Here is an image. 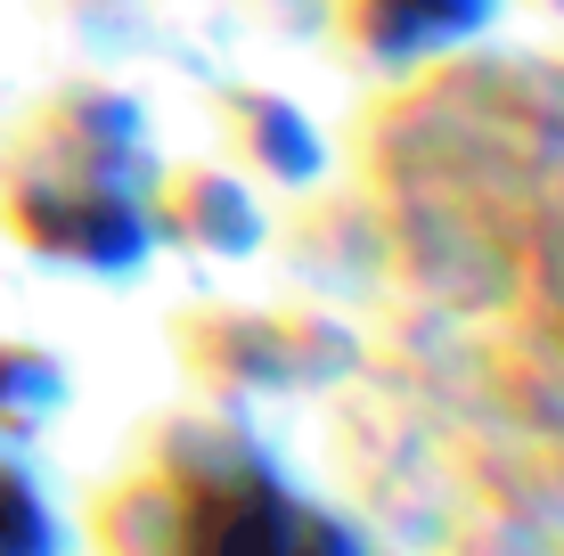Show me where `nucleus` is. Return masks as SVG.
Returning <instances> with one entry per match:
<instances>
[{
  "label": "nucleus",
  "mask_w": 564,
  "mask_h": 556,
  "mask_svg": "<svg viewBox=\"0 0 564 556\" xmlns=\"http://www.w3.org/2000/svg\"><path fill=\"white\" fill-rule=\"evenodd\" d=\"M164 238L205 246V254H246L262 238V205L221 164H164L155 172V246Z\"/></svg>",
  "instance_id": "obj_4"
},
{
  "label": "nucleus",
  "mask_w": 564,
  "mask_h": 556,
  "mask_svg": "<svg viewBox=\"0 0 564 556\" xmlns=\"http://www.w3.org/2000/svg\"><path fill=\"white\" fill-rule=\"evenodd\" d=\"M499 0H327V33L360 66H417V57L491 25Z\"/></svg>",
  "instance_id": "obj_3"
},
{
  "label": "nucleus",
  "mask_w": 564,
  "mask_h": 556,
  "mask_svg": "<svg viewBox=\"0 0 564 556\" xmlns=\"http://www.w3.org/2000/svg\"><path fill=\"white\" fill-rule=\"evenodd\" d=\"M213 131L229 140V156H238L246 172H262V181H279V188H295L319 172V131L303 123V107L295 99H279V90H254V83H229V90H213Z\"/></svg>",
  "instance_id": "obj_5"
},
{
  "label": "nucleus",
  "mask_w": 564,
  "mask_h": 556,
  "mask_svg": "<svg viewBox=\"0 0 564 556\" xmlns=\"http://www.w3.org/2000/svg\"><path fill=\"white\" fill-rule=\"evenodd\" d=\"M50 508L33 500V483L0 458V556H50Z\"/></svg>",
  "instance_id": "obj_6"
},
{
  "label": "nucleus",
  "mask_w": 564,
  "mask_h": 556,
  "mask_svg": "<svg viewBox=\"0 0 564 556\" xmlns=\"http://www.w3.org/2000/svg\"><path fill=\"white\" fill-rule=\"evenodd\" d=\"M115 541L131 556H360L221 417L164 426L155 458L131 475L123 532Z\"/></svg>",
  "instance_id": "obj_2"
},
{
  "label": "nucleus",
  "mask_w": 564,
  "mask_h": 556,
  "mask_svg": "<svg viewBox=\"0 0 564 556\" xmlns=\"http://www.w3.org/2000/svg\"><path fill=\"white\" fill-rule=\"evenodd\" d=\"M148 115L115 83H57L0 131V238L33 262L123 279L155 254Z\"/></svg>",
  "instance_id": "obj_1"
}]
</instances>
